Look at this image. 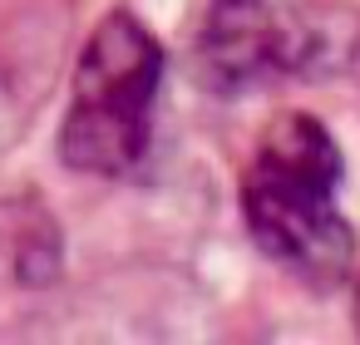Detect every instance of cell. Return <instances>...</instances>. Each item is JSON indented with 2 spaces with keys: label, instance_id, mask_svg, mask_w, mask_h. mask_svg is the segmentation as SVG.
<instances>
[{
  "label": "cell",
  "instance_id": "cell-1",
  "mask_svg": "<svg viewBox=\"0 0 360 345\" xmlns=\"http://www.w3.org/2000/svg\"><path fill=\"white\" fill-rule=\"evenodd\" d=\"M335 138L306 114H286L262 134L242 183L247 232L271 261L311 286H335L355 252V237L335 207Z\"/></svg>",
  "mask_w": 360,
  "mask_h": 345
},
{
  "label": "cell",
  "instance_id": "cell-2",
  "mask_svg": "<svg viewBox=\"0 0 360 345\" xmlns=\"http://www.w3.org/2000/svg\"><path fill=\"white\" fill-rule=\"evenodd\" d=\"M158 74H163L158 40L134 15L99 20V30L89 35L79 55L75 94H70V114L60 134L65 158L79 173L119 178L143 158Z\"/></svg>",
  "mask_w": 360,
  "mask_h": 345
},
{
  "label": "cell",
  "instance_id": "cell-3",
  "mask_svg": "<svg viewBox=\"0 0 360 345\" xmlns=\"http://www.w3.org/2000/svg\"><path fill=\"white\" fill-rule=\"evenodd\" d=\"M355 25L335 11H306L296 0H207L198 30V70L212 89H262L306 70L340 65Z\"/></svg>",
  "mask_w": 360,
  "mask_h": 345
},
{
  "label": "cell",
  "instance_id": "cell-4",
  "mask_svg": "<svg viewBox=\"0 0 360 345\" xmlns=\"http://www.w3.org/2000/svg\"><path fill=\"white\" fill-rule=\"evenodd\" d=\"M355 320H360V286H355Z\"/></svg>",
  "mask_w": 360,
  "mask_h": 345
}]
</instances>
